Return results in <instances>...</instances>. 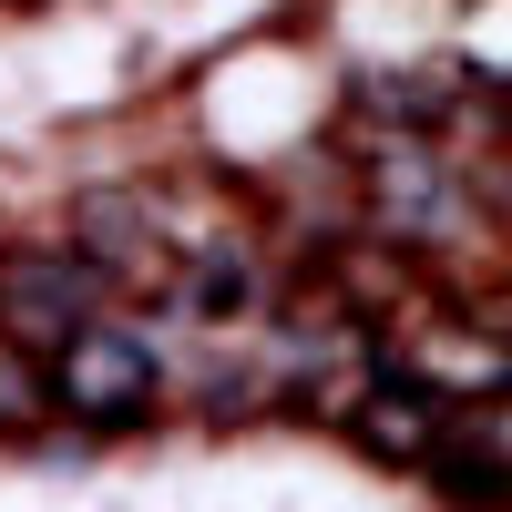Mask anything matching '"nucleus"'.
<instances>
[{
	"label": "nucleus",
	"instance_id": "nucleus-6",
	"mask_svg": "<svg viewBox=\"0 0 512 512\" xmlns=\"http://www.w3.org/2000/svg\"><path fill=\"white\" fill-rule=\"evenodd\" d=\"M41 410V390H31V369H21V349L0 338V420H31Z\"/></svg>",
	"mask_w": 512,
	"mask_h": 512
},
{
	"label": "nucleus",
	"instance_id": "nucleus-4",
	"mask_svg": "<svg viewBox=\"0 0 512 512\" xmlns=\"http://www.w3.org/2000/svg\"><path fill=\"white\" fill-rule=\"evenodd\" d=\"M349 420H359V441H369L379 461H400V472H420V451L441 441V400L420 390L410 369H379L369 390L349 400Z\"/></svg>",
	"mask_w": 512,
	"mask_h": 512
},
{
	"label": "nucleus",
	"instance_id": "nucleus-1",
	"mask_svg": "<svg viewBox=\"0 0 512 512\" xmlns=\"http://www.w3.org/2000/svg\"><path fill=\"white\" fill-rule=\"evenodd\" d=\"M154 390H164V359H154V338L123 328V318H93V328H72L62 349H52V400L72 420H93V431L144 420Z\"/></svg>",
	"mask_w": 512,
	"mask_h": 512
},
{
	"label": "nucleus",
	"instance_id": "nucleus-2",
	"mask_svg": "<svg viewBox=\"0 0 512 512\" xmlns=\"http://www.w3.org/2000/svg\"><path fill=\"white\" fill-rule=\"evenodd\" d=\"M113 277L93 267V246H41V256H0V338H11L21 359H52L72 328L103 318Z\"/></svg>",
	"mask_w": 512,
	"mask_h": 512
},
{
	"label": "nucleus",
	"instance_id": "nucleus-5",
	"mask_svg": "<svg viewBox=\"0 0 512 512\" xmlns=\"http://www.w3.org/2000/svg\"><path fill=\"white\" fill-rule=\"evenodd\" d=\"M256 297H267V267L246 246H205L185 267V308L195 318H256Z\"/></svg>",
	"mask_w": 512,
	"mask_h": 512
},
{
	"label": "nucleus",
	"instance_id": "nucleus-3",
	"mask_svg": "<svg viewBox=\"0 0 512 512\" xmlns=\"http://www.w3.org/2000/svg\"><path fill=\"white\" fill-rule=\"evenodd\" d=\"M369 205H379L390 236H451L461 226V185H451V164L420 134H390L369 154Z\"/></svg>",
	"mask_w": 512,
	"mask_h": 512
}]
</instances>
